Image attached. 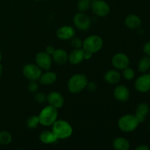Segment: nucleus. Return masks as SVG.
I'll return each mask as SVG.
<instances>
[{
    "mask_svg": "<svg viewBox=\"0 0 150 150\" xmlns=\"http://www.w3.org/2000/svg\"><path fill=\"white\" fill-rule=\"evenodd\" d=\"M139 122L133 114H125L120 117L118 121V127L125 133H130L136 130Z\"/></svg>",
    "mask_w": 150,
    "mask_h": 150,
    "instance_id": "4",
    "label": "nucleus"
},
{
    "mask_svg": "<svg viewBox=\"0 0 150 150\" xmlns=\"http://www.w3.org/2000/svg\"><path fill=\"white\" fill-rule=\"evenodd\" d=\"M54 51H55V48H54L52 45H48V46H47L46 48H45V52L51 56L52 55L53 53L54 52Z\"/></svg>",
    "mask_w": 150,
    "mask_h": 150,
    "instance_id": "33",
    "label": "nucleus"
},
{
    "mask_svg": "<svg viewBox=\"0 0 150 150\" xmlns=\"http://www.w3.org/2000/svg\"><path fill=\"white\" fill-rule=\"evenodd\" d=\"M26 126L29 129H35L40 124V120L38 116H32L26 120Z\"/></svg>",
    "mask_w": 150,
    "mask_h": 150,
    "instance_id": "24",
    "label": "nucleus"
},
{
    "mask_svg": "<svg viewBox=\"0 0 150 150\" xmlns=\"http://www.w3.org/2000/svg\"><path fill=\"white\" fill-rule=\"evenodd\" d=\"M12 142V136L9 132H0V144L8 145Z\"/></svg>",
    "mask_w": 150,
    "mask_h": 150,
    "instance_id": "25",
    "label": "nucleus"
},
{
    "mask_svg": "<svg viewBox=\"0 0 150 150\" xmlns=\"http://www.w3.org/2000/svg\"><path fill=\"white\" fill-rule=\"evenodd\" d=\"M87 88L90 92H95L97 89L96 83H94V82H91V83H87Z\"/></svg>",
    "mask_w": 150,
    "mask_h": 150,
    "instance_id": "32",
    "label": "nucleus"
},
{
    "mask_svg": "<svg viewBox=\"0 0 150 150\" xmlns=\"http://www.w3.org/2000/svg\"><path fill=\"white\" fill-rule=\"evenodd\" d=\"M46 100L48 104L56 108H59L63 106L64 103V97L58 92H51L47 95Z\"/></svg>",
    "mask_w": 150,
    "mask_h": 150,
    "instance_id": "12",
    "label": "nucleus"
},
{
    "mask_svg": "<svg viewBox=\"0 0 150 150\" xmlns=\"http://www.w3.org/2000/svg\"><path fill=\"white\" fill-rule=\"evenodd\" d=\"M125 26L129 29H137L142 25V20L137 15L130 14L125 18Z\"/></svg>",
    "mask_w": 150,
    "mask_h": 150,
    "instance_id": "18",
    "label": "nucleus"
},
{
    "mask_svg": "<svg viewBox=\"0 0 150 150\" xmlns=\"http://www.w3.org/2000/svg\"><path fill=\"white\" fill-rule=\"evenodd\" d=\"M143 51L146 56L150 57V41L144 44L143 47Z\"/></svg>",
    "mask_w": 150,
    "mask_h": 150,
    "instance_id": "31",
    "label": "nucleus"
},
{
    "mask_svg": "<svg viewBox=\"0 0 150 150\" xmlns=\"http://www.w3.org/2000/svg\"><path fill=\"white\" fill-rule=\"evenodd\" d=\"M138 68L141 73H144L148 71L150 69V57L146 56V57H142L139 62Z\"/></svg>",
    "mask_w": 150,
    "mask_h": 150,
    "instance_id": "23",
    "label": "nucleus"
},
{
    "mask_svg": "<svg viewBox=\"0 0 150 150\" xmlns=\"http://www.w3.org/2000/svg\"><path fill=\"white\" fill-rule=\"evenodd\" d=\"M52 57L46 52H39L35 56L36 64L42 70H48L52 65Z\"/></svg>",
    "mask_w": 150,
    "mask_h": 150,
    "instance_id": "9",
    "label": "nucleus"
},
{
    "mask_svg": "<svg viewBox=\"0 0 150 150\" xmlns=\"http://www.w3.org/2000/svg\"><path fill=\"white\" fill-rule=\"evenodd\" d=\"M113 147L116 150H128L130 149V142L123 137L116 138L113 141Z\"/></svg>",
    "mask_w": 150,
    "mask_h": 150,
    "instance_id": "22",
    "label": "nucleus"
},
{
    "mask_svg": "<svg viewBox=\"0 0 150 150\" xmlns=\"http://www.w3.org/2000/svg\"><path fill=\"white\" fill-rule=\"evenodd\" d=\"M114 97L120 102H126L130 98V91L124 85H119L114 88Z\"/></svg>",
    "mask_w": 150,
    "mask_h": 150,
    "instance_id": "13",
    "label": "nucleus"
},
{
    "mask_svg": "<svg viewBox=\"0 0 150 150\" xmlns=\"http://www.w3.org/2000/svg\"><path fill=\"white\" fill-rule=\"evenodd\" d=\"M71 45L74 48H81L82 46H83V41L80 38L73 37L72 38Z\"/></svg>",
    "mask_w": 150,
    "mask_h": 150,
    "instance_id": "29",
    "label": "nucleus"
},
{
    "mask_svg": "<svg viewBox=\"0 0 150 150\" xmlns=\"http://www.w3.org/2000/svg\"><path fill=\"white\" fill-rule=\"evenodd\" d=\"M149 107L146 103H142L136 108L135 116L137 118L139 124L144 122L146 118V116L149 113Z\"/></svg>",
    "mask_w": 150,
    "mask_h": 150,
    "instance_id": "16",
    "label": "nucleus"
},
{
    "mask_svg": "<svg viewBox=\"0 0 150 150\" xmlns=\"http://www.w3.org/2000/svg\"><path fill=\"white\" fill-rule=\"evenodd\" d=\"M47 96L42 92H38V93L35 94V97H34V99L38 103H43L45 100H46Z\"/></svg>",
    "mask_w": 150,
    "mask_h": 150,
    "instance_id": "28",
    "label": "nucleus"
},
{
    "mask_svg": "<svg viewBox=\"0 0 150 150\" xmlns=\"http://www.w3.org/2000/svg\"><path fill=\"white\" fill-rule=\"evenodd\" d=\"M91 0H79L77 4L78 9L80 12L84 13L91 7Z\"/></svg>",
    "mask_w": 150,
    "mask_h": 150,
    "instance_id": "26",
    "label": "nucleus"
},
{
    "mask_svg": "<svg viewBox=\"0 0 150 150\" xmlns=\"http://www.w3.org/2000/svg\"><path fill=\"white\" fill-rule=\"evenodd\" d=\"M40 124L43 126H51L57 120L58 111L57 108L48 105L44 107L40 113Z\"/></svg>",
    "mask_w": 150,
    "mask_h": 150,
    "instance_id": "3",
    "label": "nucleus"
},
{
    "mask_svg": "<svg viewBox=\"0 0 150 150\" xmlns=\"http://www.w3.org/2000/svg\"><path fill=\"white\" fill-rule=\"evenodd\" d=\"M113 66L117 70H124L126 67H129L130 59L129 57L123 53H118L113 57L111 59Z\"/></svg>",
    "mask_w": 150,
    "mask_h": 150,
    "instance_id": "11",
    "label": "nucleus"
},
{
    "mask_svg": "<svg viewBox=\"0 0 150 150\" xmlns=\"http://www.w3.org/2000/svg\"><path fill=\"white\" fill-rule=\"evenodd\" d=\"M52 131L57 139H66L73 133V127L65 120H57L52 125Z\"/></svg>",
    "mask_w": 150,
    "mask_h": 150,
    "instance_id": "2",
    "label": "nucleus"
},
{
    "mask_svg": "<svg viewBox=\"0 0 150 150\" xmlns=\"http://www.w3.org/2000/svg\"><path fill=\"white\" fill-rule=\"evenodd\" d=\"M149 114H150V111H149Z\"/></svg>",
    "mask_w": 150,
    "mask_h": 150,
    "instance_id": "39",
    "label": "nucleus"
},
{
    "mask_svg": "<svg viewBox=\"0 0 150 150\" xmlns=\"http://www.w3.org/2000/svg\"><path fill=\"white\" fill-rule=\"evenodd\" d=\"M92 53L84 51V59H89L92 58Z\"/></svg>",
    "mask_w": 150,
    "mask_h": 150,
    "instance_id": "35",
    "label": "nucleus"
},
{
    "mask_svg": "<svg viewBox=\"0 0 150 150\" xmlns=\"http://www.w3.org/2000/svg\"><path fill=\"white\" fill-rule=\"evenodd\" d=\"M84 59V50L83 48H74L69 54L68 60L72 64H79Z\"/></svg>",
    "mask_w": 150,
    "mask_h": 150,
    "instance_id": "17",
    "label": "nucleus"
},
{
    "mask_svg": "<svg viewBox=\"0 0 150 150\" xmlns=\"http://www.w3.org/2000/svg\"><path fill=\"white\" fill-rule=\"evenodd\" d=\"M123 70L122 76L124 77L125 79L127 81H130L132 79H133V78L135 77V72L131 67H126Z\"/></svg>",
    "mask_w": 150,
    "mask_h": 150,
    "instance_id": "27",
    "label": "nucleus"
},
{
    "mask_svg": "<svg viewBox=\"0 0 150 150\" xmlns=\"http://www.w3.org/2000/svg\"><path fill=\"white\" fill-rule=\"evenodd\" d=\"M40 141L42 143L45 144H53L55 143L57 141V136H55L53 131H50V130H45L42 131L40 135Z\"/></svg>",
    "mask_w": 150,
    "mask_h": 150,
    "instance_id": "21",
    "label": "nucleus"
},
{
    "mask_svg": "<svg viewBox=\"0 0 150 150\" xmlns=\"http://www.w3.org/2000/svg\"><path fill=\"white\" fill-rule=\"evenodd\" d=\"M88 80L84 74L77 73L70 77L67 82L68 90L73 94H78L82 92L86 87Z\"/></svg>",
    "mask_w": 150,
    "mask_h": 150,
    "instance_id": "1",
    "label": "nucleus"
},
{
    "mask_svg": "<svg viewBox=\"0 0 150 150\" xmlns=\"http://www.w3.org/2000/svg\"><path fill=\"white\" fill-rule=\"evenodd\" d=\"M135 88L141 93L150 91V74H143L135 81Z\"/></svg>",
    "mask_w": 150,
    "mask_h": 150,
    "instance_id": "10",
    "label": "nucleus"
},
{
    "mask_svg": "<svg viewBox=\"0 0 150 150\" xmlns=\"http://www.w3.org/2000/svg\"><path fill=\"white\" fill-rule=\"evenodd\" d=\"M103 45V39L98 35H91L83 41V49L92 54L98 52Z\"/></svg>",
    "mask_w": 150,
    "mask_h": 150,
    "instance_id": "5",
    "label": "nucleus"
},
{
    "mask_svg": "<svg viewBox=\"0 0 150 150\" xmlns=\"http://www.w3.org/2000/svg\"><path fill=\"white\" fill-rule=\"evenodd\" d=\"M57 35L60 40H67L72 39L75 36V30L72 26H63L57 30Z\"/></svg>",
    "mask_w": 150,
    "mask_h": 150,
    "instance_id": "14",
    "label": "nucleus"
},
{
    "mask_svg": "<svg viewBox=\"0 0 150 150\" xmlns=\"http://www.w3.org/2000/svg\"><path fill=\"white\" fill-rule=\"evenodd\" d=\"M51 56H52L53 61L57 63V64H59V65L66 64V62L68 61V54L62 48L55 49V51Z\"/></svg>",
    "mask_w": 150,
    "mask_h": 150,
    "instance_id": "15",
    "label": "nucleus"
},
{
    "mask_svg": "<svg viewBox=\"0 0 150 150\" xmlns=\"http://www.w3.org/2000/svg\"><path fill=\"white\" fill-rule=\"evenodd\" d=\"M1 73H2V66L0 64V77H1Z\"/></svg>",
    "mask_w": 150,
    "mask_h": 150,
    "instance_id": "36",
    "label": "nucleus"
},
{
    "mask_svg": "<svg viewBox=\"0 0 150 150\" xmlns=\"http://www.w3.org/2000/svg\"><path fill=\"white\" fill-rule=\"evenodd\" d=\"M1 52H0V62H1Z\"/></svg>",
    "mask_w": 150,
    "mask_h": 150,
    "instance_id": "37",
    "label": "nucleus"
},
{
    "mask_svg": "<svg viewBox=\"0 0 150 150\" xmlns=\"http://www.w3.org/2000/svg\"><path fill=\"white\" fill-rule=\"evenodd\" d=\"M91 9L95 15L99 17H105L110 13V7L103 0H92Z\"/></svg>",
    "mask_w": 150,
    "mask_h": 150,
    "instance_id": "6",
    "label": "nucleus"
},
{
    "mask_svg": "<svg viewBox=\"0 0 150 150\" xmlns=\"http://www.w3.org/2000/svg\"><path fill=\"white\" fill-rule=\"evenodd\" d=\"M150 147L146 144H140L136 148V150H149Z\"/></svg>",
    "mask_w": 150,
    "mask_h": 150,
    "instance_id": "34",
    "label": "nucleus"
},
{
    "mask_svg": "<svg viewBox=\"0 0 150 150\" xmlns=\"http://www.w3.org/2000/svg\"><path fill=\"white\" fill-rule=\"evenodd\" d=\"M104 79L105 81L110 84L117 83L121 79V75L117 70H110L107 71L104 75Z\"/></svg>",
    "mask_w": 150,
    "mask_h": 150,
    "instance_id": "20",
    "label": "nucleus"
},
{
    "mask_svg": "<svg viewBox=\"0 0 150 150\" xmlns=\"http://www.w3.org/2000/svg\"><path fill=\"white\" fill-rule=\"evenodd\" d=\"M35 1H42V0H35Z\"/></svg>",
    "mask_w": 150,
    "mask_h": 150,
    "instance_id": "38",
    "label": "nucleus"
},
{
    "mask_svg": "<svg viewBox=\"0 0 150 150\" xmlns=\"http://www.w3.org/2000/svg\"><path fill=\"white\" fill-rule=\"evenodd\" d=\"M57 74L54 72L48 71L42 73L38 80L40 83L42 85H51L53 84L57 81Z\"/></svg>",
    "mask_w": 150,
    "mask_h": 150,
    "instance_id": "19",
    "label": "nucleus"
},
{
    "mask_svg": "<svg viewBox=\"0 0 150 150\" xmlns=\"http://www.w3.org/2000/svg\"><path fill=\"white\" fill-rule=\"evenodd\" d=\"M22 72L23 76L30 81H38L42 74L41 69L34 64H26L22 69Z\"/></svg>",
    "mask_w": 150,
    "mask_h": 150,
    "instance_id": "8",
    "label": "nucleus"
},
{
    "mask_svg": "<svg viewBox=\"0 0 150 150\" xmlns=\"http://www.w3.org/2000/svg\"><path fill=\"white\" fill-rule=\"evenodd\" d=\"M28 89L31 92H36L38 89V84L36 81H30L28 86Z\"/></svg>",
    "mask_w": 150,
    "mask_h": 150,
    "instance_id": "30",
    "label": "nucleus"
},
{
    "mask_svg": "<svg viewBox=\"0 0 150 150\" xmlns=\"http://www.w3.org/2000/svg\"><path fill=\"white\" fill-rule=\"evenodd\" d=\"M73 23L77 29L82 31H86L91 26V19L84 13L79 12L73 17Z\"/></svg>",
    "mask_w": 150,
    "mask_h": 150,
    "instance_id": "7",
    "label": "nucleus"
}]
</instances>
